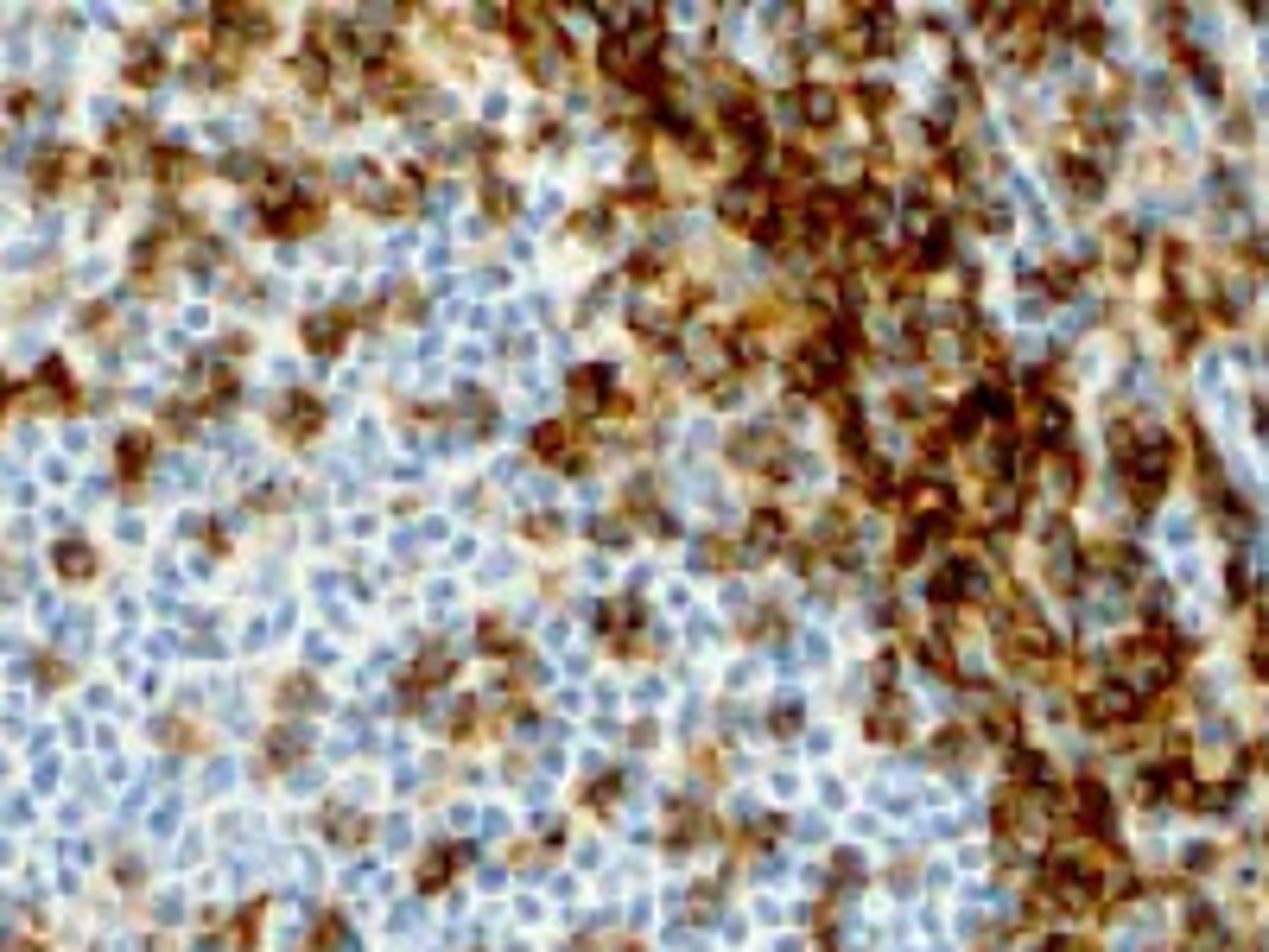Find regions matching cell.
Returning <instances> with one entry per match:
<instances>
[{
    "instance_id": "cell-47",
    "label": "cell",
    "mask_w": 1269,
    "mask_h": 952,
    "mask_svg": "<svg viewBox=\"0 0 1269 952\" xmlns=\"http://www.w3.org/2000/svg\"><path fill=\"white\" fill-rule=\"evenodd\" d=\"M774 730H800V705H781V711H774Z\"/></svg>"
},
{
    "instance_id": "cell-10",
    "label": "cell",
    "mask_w": 1269,
    "mask_h": 952,
    "mask_svg": "<svg viewBox=\"0 0 1269 952\" xmlns=\"http://www.w3.org/2000/svg\"><path fill=\"white\" fill-rule=\"evenodd\" d=\"M1086 718H1092V724H1111V730L1130 724V718H1136V692H1130L1124 680H1092V686H1086Z\"/></svg>"
},
{
    "instance_id": "cell-43",
    "label": "cell",
    "mask_w": 1269,
    "mask_h": 952,
    "mask_svg": "<svg viewBox=\"0 0 1269 952\" xmlns=\"http://www.w3.org/2000/svg\"><path fill=\"white\" fill-rule=\"evenodd\" d=\"M578 235H610V210H584V216H578Z\"/></svg>"
},
{
    "instance_id": "cell-12",
    "label": "cell",
    "mask_w": 1269,
    "mask_h": 952,
    "mask_svg": "<svg viewBox=\"0 0 1269 952\" xmlns=\"http://www.w3.org/2000/svg\"><path fill=\"white\" fill-rule=\"evenodd\" d=\"M1060 185H1066L1079 204H1098V197H1104V166L1086 159V153H1066V159H1060Z\"/></svg>"
},
{
    "instance_id": "cell-31",
    "label": "cell",
    "mask_w": 1269,
    "mask_h": 952,
    "mask_svg": "<svg viewBox=\"0 0 1269 952\" xmlns=\"http://www.w3.org/2000/svg\"><path fill=\"white\" fill-rule=\"evenodd\" d=\"M680 826H674V845L686 851V845H704V838H712V826H704V813H674Z\"/></svg>"
},
{
    "instance_id": "cell-14",
    "label": "cell",
    "mask_w": 1269,
    "mask_h": 952,
    "mask_svg": "<svg viewBox=\"0 0 1269 952\" xmlns=\"http://www.w3.org/2000/svg\"><path fill=\"white\" fill-rule=\"evenodd\" d=\"M788 546V515L781 508H756L750 527H742V553H781Z\"/></svg>"
},
{
    "instance_id": "cell-48",
    "label": "cell",
    "mask_w": 1269,
    "mask_h": 952,
    "mask_svg": "<svg viewBox=\"0 0 1269 952\" xmlns=\"http://www.w3.org/2000/svg\"><path fill=\"white\" fill-rule=\"evenodd\" d=\"M622 534H628V527H622V521H596V540H604V546H616V540H622Z\"/></svg>"
},
{
    "instance_id": "cell-40",
    "label": "cell",
    "mask_w": 1269,
    "mask_h": 952,
    "mask_svg": "<svg viewBox=\"0 0 1269 952\" xmlns=\"http://www.w3.org/2000/svg\"><path fill=\"white\" fill-rule=\"evenodd\" d=\"M222 946H235V952H242V946H254V908L242 914V921H229V927H222Z\"/></svg>"
},
{
    "instance_id": "cell-21",
    "label": "cell",
    "mask_w": 1269,
    "mask_h": 952,
    "mask_svg": "<svg viewBox=\"0 0 1269 952\" xmlns=\"http://www.w3.org/2000/svg\"><path fill=\"white\" fill-rule=\"evenodd\" d=\"M70 172H77V153H64V146H45V153L32 159V185H39V191H58Z\"/></svg>"
},
{
    "instance_id": "cell-27",
    "label": "cell",
    "mask_w": 1269,
    "mask_h": 952,
    "mask_svg": "<svg viewBox=\"0 0 1269 952\" xmlns=\"http://www.w3.org/2000/svg\"><path fill=\"white\" fill-rule=\"evenodd\" d=\"M115 457H121V476H140L146 457H153V438H146V432H128L121 445H115Z\"/></svg>"
},
{
    "instance_id": "cell-28",
    "label": "cell",
    "mask_w": 1269,
    "mask_h": 952,
    "mask_svg": "<svg viewBox=\"0 0 1269 952\" xmlns=\"http://www.w3.org/2000/svg\"><path fill=\"white\" fill-rule=\"evenodd\" d=\"M870 737H882V743L895 737V743H902V737H908V718H902V705H889V699H882V705L870 711Z\"/></svg>"
},
{
    "instance_id": "cell-25",
    "label": "cell",
    "mask_w": 1269,
    "mask_h": 952,
    "mask_svg": "<svg viewBox=\"0 0 1269 952\" xmlns=\"http://www.w3.org/2000/svg\"><path fill=\"white\" fill-rule=\"evenodd\" d=\"M51 559H58V572H64V578H89V572H96V553H89L83 540H58V553H51Z\"/></svg>"
},
{
    "instance_id": "cell-34",
    "label": "cell",
    "mask_w": 1269,
    "mask_h": 952,
    "mask_svg": "<svg viewBox=\"0 0 1269 952\" xmlns=\"http://www.w3.org/2000/svg\"><path fill=\"white\" fill-rule=\"evenodd\" d=\"M965 749H972L965 730H940V737H933V762H965Z\"/></svg>"
},
{
    "instance_id": "cell-50",
    "label": "cell",
    "mask_w": 1269,
    "mask_h": 952,
    "mask_svg": "<svg viewBox=\"0 0 1269 952\" xmlns=\"http://www.w3.org/2000/svg\"><path fill=\"white\" fill-rule=\"evenodd\" d=\"M0 407H7V381H0Z\"/></svg>"
},
{
    "instance_id": "cell-18",
    "label": "cell",
    "mask_w": 1269,
    "mask_h": 952,
    "mask_svg": "<svg viewBox=\"0 0 1269 952\" xmlns=\"http://www.w3.org/2000/svg\"><path fill=\"white\" fill-rule=\"evenodd\" d=\"M794 115H800L806 127H832V121H838V89H826V83H806V89L794 96Z\"/></svg>"
},
{
    "instance_id": "cell-49",
    "label": "cell",
    "mask_w": 1269,
    "mask_h": 952,
    "mask_svg": "<svg viewBox=\"0 0 1269 952\" xmlns=\"http://www.w3.org/2000/svg\"><path fill=\"white\" fill-rule=\"evenodd\" d=\"M1257 673L1269 680V642H1257Z\"/></svg>"
},
{
    "instance_id": "cell-16",
    "label": "cell",
    "mask_w": 1269,
    "mask_h": 952,
    "mask_svg": "<svg viewBox=\"0 0 1269 952\" xmlns=\"http://www.w3.org/2000/svg\"><path fill=\"white\" fill-rule=\"evenodd\" d=\"M26 400H32V407H70V400H77L70 369H64V362H39V381L26 388Z\"/></svg>"
},
{
    "instance_id": "cell-7",
    "label": "cell",
    "mask_w": 1269,
    "mask_h": 952,
    "mask_svg": "<svg viewBox=\"0 0 1269 952\" xmlns=\"http://www.w3.org/2000/svg\"><path fill=\"white\" fill-rule=\"evenodd\" d=\"M895 496H902V508L920 527H952V489L940 483V476H914V483H902Z\"/></svg>"
},
{
    "instance_id": "cell-1",
    "label": "cell",
    "mask_w": 1269,
    "mask_h": 952,
    "mask_svg": "<svg viewBox=\"0 0 1269 952\" xmlns=\"http://www.w3.org/2000/svg\"><path fill=\"white\" fill-rule=\"evenodd\" d=\"M502 32L514 39L520 64H528L540 83H552L558 70H566V51H572V45H566V32H558V20H552V13H540V7H508Z\"/></svg>"
},
{
    "instance_id": "cell-46",
    "label": "cell",
    "mask_w": 1269,
    "mask_h": 952,
    "mask_svg": "<svg viewBox=\"0 0 1269 952\" xmlns=\"http://www.w3.org/2000/svg\"><path fill=\"white\" fill-rule=\"evenodd\" d=\"M1041 952H1092V946H1086V940H1073V933H1054V940L1041 946Z\"/></svg>"
},
{
    "instance_id": "cell-39",
    "label": "cell",
    "mask_w": 1269,
    "mask_h": 952,
    "mask_svg": "<svg viewBox=\"0 0 1269 952\" xmlns=\"http://www.w3.org/2000/svg\"><path fill=\"white\" fill-rule=\"evenodd\" d=\"M482 648H496V654H514L520 642H514V629H508V622H482Z\"/></svg>"
},
{
    "instance_id": "cell-23",
    "label": "cell",
    "mask_w": 1269,
    "mask_h": 952,
    "mask_svg": "<svg viewBox=\"0 0 1269 952\" xmlns=\"http://www.w3.org/2000/svg\"><path fill=\"white\" fill-rule=\"evenodd\" d=\"M159 77H166L159 45H153V39H140V45L128 51V83H159Z\"/></svg>"
},
{
    "instance_id": "cell-37",
    "label": "cell",
    "mask_w": 1269,
    "mask_h": 952,
    "mask_svg": "<svg viewBox=\"0 0 1269 952\" xmlns=\"http://www.w3.org/2000/svg\"><path fill=\"white\" fill-rule=\"evenodd\" d=\"M451 864H458V851H432V857H426V870H420V883H426V889L451 883Z\"/></svg>"
},
{
    "instance_id": "cell-22",
    "label": "cell",
    "mask_w": 1269,
    "mask_h": 952,
    "mask_svg": "<svg viewBox=\"0 0 1269 952\" xmlns=\"http://www.w3.org/2000/svg\"><path fill=\"white\" fill-rule=\"evenodd\" d=\"M153 178H159V185H191V178H197V159L178 153V146H166V153H153Z\"/></svg>"
},
{
    "instance_id": "cell-44",
    "label": "cell",
    "mask_w": 1269,
    "mask_h": 952,
    "mask_svg": "<svg viewBox=\"0 0 1269 952\" xmlns=\"http://www.w3.org/2000/svg\"><path fill=\"white\" fill-rule=\"evenodd\" d=\"M1244 254H1250V267H1257V273H1269V235H1250V242H1244Z\"/></svg>"
},
{
    "instance_id": "cell-33",
    "label": "cell",
    "mask_w": 1269,
    "mask_h": 952,
    "mask_svg": "<svg viewBox=\"0 0 1269 952\" xmlns=\"http://www.w3.org/2000/svg\"><path fill=\"white\" fill-rule=\"evenodd\" d=\"M1098 565L1111 578H1136V553H1130V546H1098Z\"/></svg>"
},
{
    "instance_id": "cell-4",
    "label": "cell",
    "mask_w": 1269,
    "mask_h": 952,
    "mask_svg": "<svg viewBox=\"0 0 1269 952\" xmlns=\"http://www.w3.org/2000/svg\"><path fill=\"white\" fill-rule=\"evenodd\" d=\"M210 26H216V39H222V45H216L222 58H242L248 45H267V39H274V13H267V7H216Z\"/></svg>"
},
{
    "instance_id": "cell-36",
    "label": "cell",
    "mask_w": 1269,
    "mask_h": 952,
    "mask_svg": "<svg viewBox=\"0 0 1269 952\" xmlns=\"http://www.w3.org/2000/svg\"><path fill=\"white\" fill-rule=\"evenodd\" d=\"M260 172H267V166H260V153H229V159H222V178H242V185H254Z\"/></svg>"
},
{
    "instance_id": "cell-24",
    "label": "cell",
    "mask_w": 1269,
    "mask_h": 952,
    "mask_svg": "<svg viewBox=\"0 0 1269 952\" xmlns=\"http://www.w3.org/2000/svg\"><path fill=\"white\" fill-rule=\"evenodd\" d=\"M978 718H984L978 730H984V737H996V743H1016V737H1022V718H1016V705H984Z\"/></svg>"
},
{
    "instance_id": "cell-17",
    "label": "cell",
    "mask_w": 1269,
    "mask_h": 952,
    "mask_svg": "<svg viewBox=\"0 0 1269 952\" xmlns=\"http://www.w3.org/2000/svg\"><path fill=\"white\" fill-rule=\"evenodd\" d=\"M604 400H610V369H604V362H590V369L572 375V413H596Z\"/></svg>"
},
{
    "instance_id": "cell-32",
    "label": "cell",
    "mask_w": 1269,
    "mask_h": 952,
    "mask_svg": "<svg viewBox=\"0 0 1269 952\" xmlns=\"http://www.w3.org/2000/svg\"><path fill=\"white\" fill-rule=\"evenodd\" d=\"M1111 261H1117V267H1136V229H1130V223H1111Z\"/></svg>"
},
{
    "instance_id": "cell-3",
    "label": "cell",
    "mask_w": 1269,
    "mask_h": 952,
    "mask_svg": "<svg viewBox=\"0 0 1269 952\" xmlns=\"http://www.w3.org/2000/svg\"><path fill=\"white\" fill-rule=\"evenodd\" d=\"M844 350L832 343V337H812V343H800L794 350V362H788V388L794 394H832L838 381H844Z\"/></svg>"
},
{
    "instance_id": "cell-6",
    "label": "cell",
    "mask_w": 1269,
    "mask_h": 952,
    "mask_svg": "<svg viewBox=\"0 0 1269 952\" xmlns=\"http://www.w3.org/2000/svg\"><path fill=\"white\" fill-rule=\"evenodd\" d=\"M730 457H736L742 470L788 476V445H781V432H774V426H750V432H736V438H730Z\"/></svg>"
},
{
    "instance_id": "cell-26",
    "label": "cell",
    "mask_w": 1269,
    "mask_h": 952,
    "mask_svg": "<svg viewBox=\"0 0 1269 952\" xmlns=\"http://www.w3.org/2000/svg\"><path fill=\"white\" fill-rule=\"evenodd\" d=\"M298 756H305V730H298V724L286 730V724H280L274 737H267V762H274V768H286V762H298Z\"/></svg>"
},
{
    "instance_id": "cell-13",
    "label": "cell",
    "mask_w": 1269,
    "mask_h": 952,
    "mask_svg": "<svg viewBox=\"0 0 1269 952\" xmlns=\"http://www.w3.org/2000/svg\"><path fill=\"white\" fill-rule=\"evenodd\" d=\"M350 343V312H312L305 318V350L312 356H337Z\"/></svg>"
},
{
    "instance_id": "cell-8",
    "label": "cell",
    "mask_w": 1269,
    "mask_h": 952,
    "mask_svg": "<svg viewBox=\"0 0 1269 952\" xmlns=\"http://www.w3.org/2000/svg\"><path fill=\"white\" fill-rule=\"evenodd\" d=\"M534 457H546V464H558V470H578V464H584V432H578V419H546V426L534 432Z\"/></svg>"
},
{
    "instance_id": "cell-42",
    "label": "cell",
    "mask_w": 1269,
    "mask_h": 952,
    "mask_svg": "<svg viewBox=\"0 0 1269 952\" xmlns=\"http://www.w3.org/2000/svg\"><path fill=\"white\" fill-rule=\"evenodd\" d=\"M318 699V686L312 680H292V686H280V705H312Z\"/></svg>"
},
{
    "instance_id": "cell-15",
    "label": "cell",
    "mask_w": 1269,
    "mask_h": 952,
    "mask_svg": "<svg viewBox=\"0 0 1269 952\" xmlns=\"http://www.w3.org/2000/svg\"><path fill=\"white\" fill-rule=\"evenodd\" d=\"M286 438H312L318 426H324V400H312V394H286L280 400V419H274Z\"/></svg>"
},
{
    "instance_id": "cell-9",
    "label": "cell",
    "mask_w": 1269,
    "mask_h": 952,
    "mask_svg": "<svg viewBox=\"0 0 1269 952\" xmlns=\"http://www.w3.org/2000/svg\"><path fill=\"white\" fill-rule=\"evenodd\" d=\"M927 597L940 603V610H958V603L984 597V572H978V565H965V559H952V565H940V572H933Z\"/></svg>"
},
{
    "instance_id": "cell-41",
    "label": "cell",
    "mask_w": 1269,
    "mask_h": 952,
    "mask_svg": "<svg viewBox=\"0 0 1269 952\" xmlns=\"http://www.w3.org/2000/svg\"><path fill=\"white\" fill-rule=\"evenodd\" d=\"M482 204H490V216H514V191L502 185V178H496V185H482Z\"/></svg>"
},
{
    "instance_id": "cell-20",
    "label": "cell",
    "mask_w": 1269,
    "mask_h": 952,
    "mask_svg": "<svg viewBox=\"0 0 1269 952\" xmlns=\"http://www.w3.org/2000/svg\"><path fill=\"white\" fill-rule=\"evenodd\" d=\"M444 680H451V654L432 648V654H420V661H413V673H406V699H420L426 686H444Z\"/></svg>"
},
{
    "instance_id": "cell-45",
    "label": "cell",
    "mask_w": 1269,
    "mask_h": 952,
    "mask_svg": "<svg viewBox=\"0 0 1269 952\" xmlns=\"http://www.w3.org/2000/svg\"><path fill=\"white\" fill-rule=\"evenodd\" d=\"M616 788H622V781H616V775H604L596 788H584V800H596V807H610V800H616Z\"/></svg>"
},
{
    "instance_id": "cell-19",
    "label": "cell",
    "mask_w": 1269,
    "mask_h": 952,
    "mask_svg": "<svg viewBox=\"0 0 1269 952\" xmlns=\"http://www.w3.org/2000/svg\"><path fill=\"white\" fill-rule=\"evenodd\" d=\"M965 350H972V362H978V369L1003 375V337L990 331L984 318H965Z\"/></svg>"
},
{
    "instance_id": "cell-11",
    "label": "cell",
    "mask_w": 1269,
    "mask_h": 952,
    "mask_svg": "<svg viewBox=\"0 0 1269 952\" xmlns=\"http://www.w3.org/2000/svg\"><path fill=\"white\" fill-rule=\"evenodd\" d=\"M260 223H267V235H305V229H318V223H324V197L292 191L286 204H274L267 216H260Z\"/></svg>"
},
{
    "instance_id": "cell-30",
    "label": "cell",
    "mask_w": 1269,
    "mask_h": 952,
    "mask_svg": "<svg viewBox=\"0 0 1269 952\" xmlns=\"http://www.w3.org/2000/svg\"><path fill=\"white\" fill-rule=\"evenodd\" d=\"M298 83H305V89H318V96L330 89V64H324V58H318L312 45H305V51H298Z\"/></svg>"
},
{
    "instance_id": "cell-35",
    "label": "cell",
    "mask_w": 1269,
    "mask_h": 952,
    "mask_svg": "<svg viewBox=\"0 0 1269 952\" xmlns=\"http://www.w3.org/2000/svg\"><path fill=\"white\" fill-rule=\"evenodd\" d=\"M324 832H330V838H343V845H362V838H368V826H362L356 813H330V819H324Z\"/></svg>"
},
{
    "instance_id": "cell-29",
    "label": "cell",
    "mask_w": 1269,
    "mask_h": 952,
    "mask_svg": "<svg viewBox=\"0 0 1269 952\" xmlns=\"http://www.w3.org/2000/svg\"><path fill=\"white\" fill-rule=\"evenodd\" d=\"M920 654H927V667L940 673V680H965V673H958V654H952V642H940V635H933V642H927Z\"/></svg>"
},
{
    "instance_id": "cell-38",
    "label": "cell",
    "mask_w": 1269,
    "mask_h": 952,
    "mask_svg": "<svg viewBox=\"0 0 1269 952\" xmlns=\"http://www.w3.org/2000/svg\"><path fill=\"white\" fill-rule=\"evenodd\" d=\"M857 102H864V115H889L895 89H889V83H864V89H857Z\"/></svg>"
},
{
    "instance_id": "cell-5",
    "label": "cell",
    "mask_w": 1269,
    "mask_h": 952,
    "mask_svg": "<svg viewBox=\"0 0 1269 952\" xmlns=\"http://www.w3.org/2000/svg\"><path fill=\"white\" fill-rule=\"evenodd\" d=\"M368 96H375V108H394V115H406V108L426 96V83H420V70L394 51V58H382L375 70H368Z\"/></svg>"
},
{
    "instance_id": "cell-2",
    "label": "cell",
    "mask_w": 1269,
    "mask_h": 952,
    "mask_svg": "<svg viewBox=\"0 0 1269 952\" xmlns=\"http://www.w3.org/2000/svg\"><path fill=\"white\" fill-rule=\"evenodd\" d=\"M718 216H724L730 229H750L756 242H781V235H788V210L774 204V191H768L762 172H750V178H736V185H724Z\"/></svg>"
}]
</instances>
